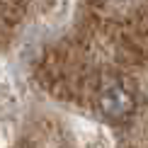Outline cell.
I'll return each mask as SVG.
<instances>
[{
  "label": "cell",
  "instance_id": "obj_1",
  "mask_svg": "<svg viewBox=\"0 0 148 148\" xmlns=\"http://www.w3.org/2000/svg\"><path fill=\"white\" fill-rule=\"evenodd\" d=\"M136 107V100L124 85H109L100 95V112L107 119H126Z\"/></svg>",
  "mask_w": 148,
  "mask_h": 148
}]
</instances>
